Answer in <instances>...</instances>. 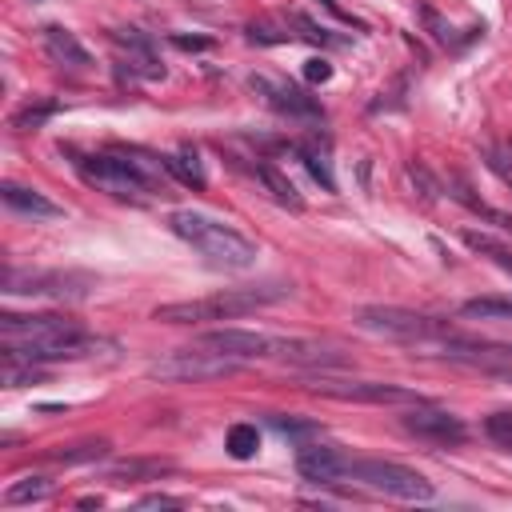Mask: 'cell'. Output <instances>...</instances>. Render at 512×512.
Returning a JSON list of instances; mask_svg holds the SVG:
<instances>
[{
	"label": "cell",
	"instance_id": "1",
	"mask_svg": "<svg viewBox=\"0 0 512 512\" xmlns=\"http://www.w3.org/2000/svg\"><path fill=\"white\" fill-rule=\"evenodd\" d=\"M168 228L184 240V244H192L212 268H228V272H244V268H252L256 264V244L244 236V232H236L232 224H224V220H216V216H208V212H196V208H176L172 216H168Z\"/></svg>",
	"mask_w": 512,
	"mask_h": 512
},
{
	"label": "cell",
	"instance_id": "2",
	"mask_svg": "<svg viewBox=\"0 0 512 512\" xmlns=\"http://www.w3.org/2000/svg\"><path fill=\"white\" fill-rule=\"evenodd\" d=\"M292 296V284H252V288H224L216 296H204V300H172V304H160L152 312V320H164V324H204V320H236V316H248L264 304H276V300H288Z\"/></svg>",
	"mask_w": 512,
	"mask_h": 512
},
{
	"label": "cell",
	"instance_id": "3",
	"mask_svg": "<svg viewBox=\"0 0 512 512\" xmlns=\"http://www.w3.org/2000/svg\"><path fill=\"white\" fill-rule=\"evenodd\" d=\"M356 324L372 336H384V340H400V344H412V348H424V352H436L444 340L456 336V328L440 316H424V312H412V308H396V304H368L356 312Z\"/></svg>",
	"mask_w": 512,
	"mask_h": 512
},
{
	"label": "cell",
	"instance_id": "4",
	"mask_svg": "<svg viewBox=\"0 0 512 512\" xmlns=\"http://www.w3.org/2000/svg\"><path fill=\"white\" fill-rule=\"evenodd\" d=\"M76 172L100 188V192H112V196H148L156 192L152 176L140 168V160L132 156V148H120V152H96V156H76L72 160Z\"/></svg>",
	"mask_w": 512,
	"mask_h": 512
},
{
	"label": "cell",
	"instance_id": "5",
	"mask_svg": "<svg viewBox=\"0 0 512 512\" xmlns=\"http://www.w3.org/2000/svg\"><path fill=\"white\" fill-rule=\"evenodd\" d=\"M304 388L316 396H328V400H344V404H420L424 400L416 388H404V384L348 380V376H332V372H312L304 380Z\"/></svg>",
	"mask_w": 512,
	"mask_h": 512
},
{
	"label": "cell",
	"instance_id": "6",
	"mask_svg": "<svg viewBox=\"0 0 512 512\" xmlns=\"http://www.w3.org/2000/svg\"><path fill=\"white\" fill-rule=\"evenodd\" d=\"M100 340H92L80 324L64 328V332H48V336H24V340H4V360H20V364H56V360H80L88 352H96Z\"/></svg>",
	"mask_w": 512,
	"mask_h": 512
},
{
	"label": "cell",
	"instance_id": "7",
	"mask_svg": "<svg viewBox=\"0 0 512 512\" xmlns=\"http://www.w3.org/2000/svg\"><path fill=\"white\" fill-rule=\"evenodd\" d=\"M244 360L236 356H224V352H212V348H180V352H168L160 356L148 372L156 380H168V384H200V380H220V376H232L240 372Z\"/></svg>",
	"mask_w": 512,
	"mask_h": 512
},
{
	"label": "cell",
	"instance_id": "8",
	"mask_svg": "<svg viewBox=\"0 0 512 512\" xmlns=\"http://www.w3.org/2000/svg\"><path fill=\"white\" fill-rule=\"evenodd\" d=\"M96 288L88 272H64V268H8L4 292L8 296H52V300H84Z\"/></svg>",
	"mask_w": 512,
	"mask_h": 512
},
{
	"label": "cell",
	"instance_id": "9",
	"mask_svg": "<svg viewBox=\"0 0 512 512\" xmlns=\"http://www.w3.org/2000/svg\"><path fill=\"white\" fill-rule=\"evenodd\" d=\"M348 480H360L372 492H384V496H396V500H432L436 496L428 476H420L416 468L396 464V460H352Z\"/></svg>",
	"mask_w": 512,
	"mask_h": 512
},
{
	"label": "cell",
	"instance_id": "10",
	"mask_svg": "<svg viewBox=\"0 0 512 512\" xmlns=\"http://www.w3.org/2000/svg\"><path fill=\"white\" fill-rule=\"evenodd\" d=\"M400 424H404V432H412L416 440H428V444H440V448H456V444L468 440L464 420L452 416V412H444V408H432L428 400L408 404V412L400 416Z\"/></svg>",
	"mask_w": 512,
	"mask_h": 512
},
{
	"label": "cell",
	"instance_id": "11",
	"mask_svg": "<svg viewBox=\"0 0 512 512\" xmlns=\"http://www.w3.org/2000/svg\"><path fill=\"white\" fill-rule=\"evenodd\" d=\"M248 84H252L256 96H264L268 108H276V112L288 116V120H308V124H320V120H324V108H320L308 92H300V88H292V84H284V80L252 76Z\"/></svg>",
	"mask_w": 512,
	"mask_h": 512
},
{
	"label": "cell",
	"instance_id": "12",
	"mask_svg": "<svg viewBox=\"0 0 512 512\" xmlns=\"http://www.w3.org/2000/svg\"><path fill=\"white\" fill-rule=\"evenodd\" d=\"M204 348L212 352H224V356H236V360H264V356H276V344L280 336H268V332H252V328H212L200 336Z\"/></svg>",
	"mask_w": 512,
	"mask_h": 512
},
{
	"label": "cell",
	"instance_id": "13",
	"mask_svg": "<svg viewBox=\"0 0 512 512\" xmlns=\"http://www.w3.org/2000/svg\"><path fill=\"white\" fill-rule=\"evenodd\" d=\"M296 472H300L304 480H312V484H340V480H348V472H352V456L340 452L336 444L308 440V444L300 448V456H296Z\"/></svg>",
	"mask_w": 512,
	"mask_h": 512
},
{
	"label": "cell",
	"instance_id": "14",
	"mask_svg": "<svg viewBox=\"0 0 512 512\" xmlns=\"http://www.w3.org/2000/svg\"><path fill=\"white\" fill-rule=\"evenodd\" d=\"M276 360L284 364H296V368H348L352 356L332 348V344H320V340H280L276 344Z\"/></svg>",
	"mask_w": 512,
	"mask_h": 512
},
{
	"label": "cell",
	"instance_id": "15",
	"mask_svg": "<svg viewBox=\"0 0 512 512\" xmlns=\"http://www.w3.org/2000/svg\"><path fill=\"white\" fill-rule=\"evenodd\" d=\"M0 200H4L12 212L32 216V220H60V216H64V208H60L56 200H48V196H44L40 188H32V184L4 180V184H0Z\"/></svg>",
	"mask_w": 512,
	"mask_h": 512
},
{
	"label": "cell",
	"instance_id": "16",
	"mask_svg": "<svg viewBox=\"0 0 512 512\" xmlns=\"http://www.w3.org/2000/svg\"><path fill=\"white\" fill-rule=\"evenodd\" d=\"M64 328H76V320L60 316V312H32V316H20V312H4V316H0V336H4V340L48 336V332H64Z\"/></svg>",
	"mask_w": 512,
	"mask_h": 512
},
{
	"label": "cell",
	"instance_id": "17",
	"mask_svg": "<svg viewBox=\"0 0 512 512\" xmlns=\"http://www.w3.org/2000/svg\"><path fill=\"white\" fill-rule=\"evenodd\" d=\"M40 40H44V52H48L52 64H64V68H76V72L92 68L88 48H84L68 28H60V24H44V28H40Z\"/></svg>",
	"mask_w": 512,
	"mask_h": 512
},
{
	"label": "cell",
	"instance_id": "18",
	"mask_svg": "<svg viewBox=\"0 0 512 512\" xmlns=\"http://www.w3.org/2000/svg\"><path fill=\"white\" fill-rule=\"evenodd\" d=\"M112 40L128 52V64H132L140 76H148V80L164 76V68H160V64H156V56H152V44H148L136 28H120V32H112Z\"/></svg>",
	"mask_w": 512,
	"mask_h": 512
},
{
	"label": "cell",
	"instance_id": "19",
	"mask_svg": "<svg viewBox=\"0 0 512 512\" xmlns=\"http://www.w3.org/2000/svg\"><path fill=\"white\" fill-rule=\"evenodd\" d=\"M160 160H164L168 176H172V180H180L184 188H204V184H208L204 164H200V156H196V148H192V144H184V148H176V152H168V156H160Z\"/></svg>",
	"mask_w": 512,
	"mask_h": 512
},
{
	"label": "cell",
	"instance_id": "20",
	"mask_svg": "<svg viewBox=\"0 0 512 512\" xmlns=\"http://www.w3.org/2000/svg\"><path fill=\"white\" fill-rule=\"evenodd\" d=\"M252 176L272 192V200H276V204H284V208H292V212H300V208H304V200H300V192L292 188V180H288L280 168H272L268 160H256V164H252Z\"/></svg>",
	"mask_w": 512,
	"mask_h": 512
},
{
	"label": "cell",
	"instance_id": "21",
	"mask_svg": "<svg viewBox=\"0 0 512 512\" xmlns=\"http://www.w3.org/2000/svg\"><path fill=\"white\" fill-rule=\"evenodd\" d=\"M164 472H172L168 460H140V456H132V460H116L104 476L112 484H128V480H160Z\"/></svg>",
	"mask_w": 512,
	"mask_h": 512
},
{
	"label": "cell",
	"instance_id": "22",
	"mask_svg": "<svg viewBox=\"0 0 512 512\" xmlns=\"http://www.w3.org/2000/svg\"><path fill=\"white\" fill-rule=\"evenodd\" d=\"M460 240H464L476 256L492 260L500 272H508V276H512V248H508L504 240H496V236H488V232H472V228H464V232H460Z\"/></svg>",
	"mask_w": 512,
	"mask_h": 512
},
{
	"label": "cell",
	"instance_id": "23",
	"mask_svg": "<svg viewBox=\"0 0 512 512\" xmlns=\"http://www.w3.org/2000/svg\"><path fill=\"white\" fill-rule=\"evenodd\" d=\"M268 424H272L280 436L300 440V444L320 440V424H316V420H304V416H292V412H268Z\"/></svg>",
	"mask_w": 512,
	"mask_h": 512
},
{
	"label": "cell",
	"instance_id": "24",
	"mask_svg": "<svg viewBox=\"0 0 512 512\" xmlns=\"http://www.w3.org/2000/svg\"><path fill=\"white\" fill-rule=\"evenodd\" d=\"M108 440H84V444H68V448H52V452H44V460H52V464H88V460H100V456H108Z\"/></svg>",
	"mask_w": 512,
	"mask_h": 512
},
{
	"label": "cell",
	"instance_id": "25",
	"mask_svg": "<svg viewBox=\"0 0 512 512\" xmlns=\"http://www.w3.org/2000/svg\"><path fill=\"white\" fill-rule=\"evenodd\" d=\"M224 448H228L232 460H248V456H256V448H260V432H256V424H248V420L232 424L228 436H224Z\"/></svg>",
	"mask_w": 512,
	"mask_h": 512
},
{
	"label": "cell",
	"instance_id": "26",
	"mask_svg": "<svg viewBox=\"0 0 512 512\" xmlns=\"http://www.w3.org/2000/svg\"><path fill=\"white\" fill-rule=\"evenodd\" d=\"M48 480H40V476H24V480H12L8 488H4V504H32V500H44L48 496Z\"/></svg>",
	"mask_w": 512,
	"mask_h": 512
},
{
	"label": "cell",
	"instance_id": "27",
	"mask_svg": "<svg viewBox=\"0 0 512 512\" xmlns=\"http://www.w3.org/2000/svg\"><path fill=\"white\" fill-rule=\"evenodd\" d=\"M296 156L304 160V168L312 172V180H316V184H320L324 192H336V176H332L328 160H324V156H320V152H316L312 144H300V148H296Z\"/></svg>",
	"mask_w": 512,
	"mask_h": 512
},
{
	"label": "cell",
	"instance_id": "28",
	"mask_svg": "<svg viewBox=\"0 0 512 512\" xmlns=\"http://www.w3.org/2000/svg\"><path fill=\"white\" fill-rule=\"evenodd\" d=\"M56 100H44V104H28V108H20L16 116H12V128L16 132H32V128H40L48 116H56Z\"/></svg>",
	"mask_w": 512,
	"mask_h": 512
},
{
	"label": "cell",
	"instance_id": "29",
	"mask_svg": "<svg viewBox=\"0 0 512 512\" xmlns=\"http://www.w3.org/2000/svg\"><path fill=\"white\" fill-rule=\"evenodd\" d=\"M484 164L512 188V148H508V144H488V148H484Z\"/></svg>",
	"mask_w": 512,
	"mask_h": 512
},
{
	"label": "cell",
	"instance_id": "30",
	"mask_svg": "<svg viewBox=\"0 0 512 512\" xmlns=\"http://www.w3.org/2000/svg\"><path fill=\"white\" fill-rule=\"evenodd\" d=\"M484 436L492 440V444H500V448H512V412L504 408V412H492L488 420H484Z\"/></svg>",
	"mask_w": 512,
	"mask_h": 512
},
{
	"label": "cell",
	"instance_id": "31",
	"mask_svg": "<svg viewBox=\"0 0 512 512\" xmlns=\"http://www.w3.org/2000/svg\"><path fill=\"white\" fill-rule=\"evenodd\" d=\"M304 80H312V84H324V80H332V64H328L324 56H312V60L304 64Z\"/></svg>",
	"mask_w": 512,
	"mask_h": 512
},
{
	"label": "cell",
	"instance_id": "32",
	"mask_svg": "<svg viewBox=\"0 0 512 512\" xmlns=\"http://www.w3.org/2000/svg\"><path fill=\"white\" fill-rule=\"evenodd\" d=\"M172 44H176V48H184V52H200V48H212V40H208V36H172Z\"/></svg>",
	"mask_w": 512,
	"mask_h": 512
},
{
	"label": "cell",
	"instance_id": "33",
	"mask_svg": "<svg viewBox=\"0 0 512 512\" xmlns=\"http://www.w3.org/2000/svg\"><path fill=\"white\" fill-rule=\"evenodd\" d=\"M140 508H180V500L176 496H164V492H152V496L140 500Z\"/></svg>",
	"mask_w": 512,
	"mask_h": 512
},
{
	"label": "cell",
	"instance_id": "34",
	"mask_svg": "<svg viewBox=\"0 0 512 512\" xmlns=\"http://www.w3.org/2000/svg\"><path fill=\"white\" fill-rule=\"evenodd\" d=\"M408 176H412V180H420V188H424V196H428V200L436 196V184H432V176H428L420 164H412V168H408Z\"/></svg>",
	"mask_w": 512,
	"mask_h": 512
}]
</instances>
